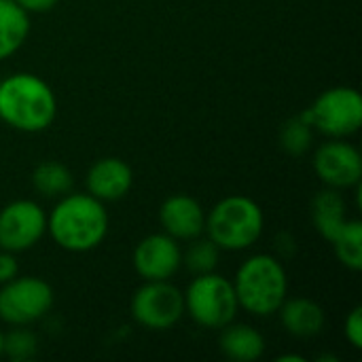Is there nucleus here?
I'll return each mask as SVG.
<instances>
[{
    "label": "nucleus",
    "instance_id": "10",
    "mask_svg": "<svg viewBox=\"0 0 362 362\" xmlns=\"http://www.w3.org/2000/svg\"><path fill=\"white\" fill-rule=\"evenodd\" d=\"M314 172L329 189L346 191L361 187L362 155L361 151L346 142V138H331L314 151Z\"/></svg>",
    "mask_w": 362,
    "mask_h": 362
},
{
    "label": "nucleus",
    "instance_id": "1",
    "mask_svg": "<svg viewBox=\"0 0 362 362\" xmlns=\"http://www.w3.org/2000/svg\"><path fill=\"white\" fill-rule=\"evenodd\" d=\"M108 212L89 193H66L47 214V233L68 252H89L108 235Z\"/></svg>",
    "mask_w": 362,
    "mask_h": 362
},
{
    "label": "nucleus",
    "instance_id": "20",
    "mask_svg": "<svg viewBox=\"0 0 362 362\" xmlns=\"http://www.w3.org/2000/svg\"><path fill=\"white\" fill-rule=\"evenodd\" d=\"M314 140V127L308 123V119L299 112L297 117L288 119L280 129V146L284 153L293 157H301L310 151Z\"/></svg>",
    "mask_w": 362,
    "mask_h": 362
},
{
    "label": "nucleus",
    "instance_id": "8",
    "mask_svg": "<svg viewBox=\"0 0 362 362\" xmlns=\"http://www.w3.org/2000/svg\"><path fill=\"white\" fill-rule=\"evenodd\" d=\"M132 318L148 331H168L185 316V295L170 280L142 282L132 295Z\"/></svg>",
    "mask_w": 362,
    "mask_h": 362
},
{
    "label": "nucleus",
    "instance_id": "17",
    "mask_svg": "<svg viewBox=\"0 0 362 362\" xmlns=\"http://www.w3.org/2000/svg\"><path fill=\"white\" fill-rule=\"evenodd\" d=\"M30 34V13L15 0H0V62L17 53Z\"/></svg>",
    "mask_w": 362,
    "mask_h": 362
},
{
    "label": "nucleus",
    "instance_id": "9",
    "mask_svg": "<svg viewBox=\"0 0 362 362\" xmlns=\"http://www.w3.org/2000/svg\"><path fill=\"white\" fill-rule=\"evenodd\" d=\"M47 233V214L34 199H15L0 210V250L25 252Z\"/></svg>",
    "mask_w": 362,
    "mask_h": 362
},
{
    "label": "nucleus",
    "instance_id": "2",
    "mask_svg": "<svg viewBox=\"0 0 362 362\" xmlns=\"http://www.w3.org/2000/svg\"><path fill=\"white\" fill-rule=\"evenodd\" d=\"M57 117V98L40 76L13 72L0 81V121L23 134L45 132Z\"/></svg>",
    "mask_w": 362,
    "mask_h": 362
},
{
    "label": "nucleus",
    "instance_id": "27",
    "mask_svg": "<svg viewBox=\"0 0 362 362\" xmlns=\"http://www.w3.org/2000/svg\"><path fill=\"white\" fill-rule=\"evenodd\" d=\"M2 339H4V331L0 329V358H2Z\"/></svg>",
    "mask_w": 362,
    "mask_h": 362
},
{
    "label": "nucleus",
    "instance_id": "12",
    "mask_svg": "<svg viewBox=\"0 0 362 362\" xmlns=\"http://www.w3.org/2000/svg\"><path fill=\"white\" fill-rule=\"evenodd\" d=\"M159 223L163 233L172 235L176 242H191L202 238L206 229V212L197 199L185 193L170 195L159 208Z\"/></svg>",
    "mask_w": 362,
    "mask_h": 362
},
{
    "label": "nucleus",
    "instance_id": "22",
    "mask_svg": "<svg viewBox=\"0 0 362 362\" xmlns=\"http://www.w3.org/2000/svg\"><path fill=\"white\" fill-rule=\"evenodd\" d=\"M38 352V337L28 327H13L4 333L2 339V356L13 362H25L34 358Z\"/></svg>",
    "mask_w": 362,
    "mask_h": 362
},
{
    "label": "nucleus",
    "instance_id": "14",
    "mask_svg": "<svg viewBox=\"0 0 362 362\" xmlns=\"http://www.w3.org/2000/svg\"><path fill=\"white\" fill-rule=\"evenodd\" d=\"M280 322L288 335L310 339L322 333L327 325V314L320 303L308 297H286L278 310Z\"/></svg>",
    "mask_w": 362,
    "mask_h": 362
},
{
    "label": "nucleus",
    "instance_id": "7",
    "mask_svg": "<svg viewBox=\"0 0 362 362\" xmlns=\"http://www.w3.org/2000/svg\"><path fill=\"white\" fill-rule=\"evenodd\" d=\"M55 295L47 280L36 276H15L0 284V320L8 327H30L53 308Z\"/></svg>",
    "mask_w": 362,
    "mask_h": 362
},
{
    "label": "nucleus",
    "instance_id": "3",
    "mask_svg": "<svg viewBox=\"0 0 362 362\" xmlns=\"http://www.w3.org/2000/svg\"><path fill=\"white\" fill-rule=\"evenodd\" d=\"M233 288L240 310L267 318L278 314L288 297V276L278 257L255 255L238 267Z\"/></svg>",
    "mask_w": 362,
    "mask_h": 362
},
{
    "label": "nucleus",
    "instance_id": "15",
    "mask_svg": "<svg viewBox=\"0 0 362 362\" xmlns=\"http://www.w3.org/2000/svg\"><path fill=\"white\" fill-rule=\"evenodd\" d=\"M218 348L229 361L255 362L265 352V337L255 327L229 322L221 331Z\"/></svg>",
    "mask_w": 362,
    "mask_h": 362
},
{
    "label": "nucleus",
    "instance_id": "18",
    "mask_svg": "<svg viewBox=\"0 0 362 362\" xmlns=\"http://www.w3.org/2000/svg\"><path fill=\"white\" fill-rule=\"evenodd\" d=\"M72 172L59 161H42L32 172V187L42 197H64L72 191Z\"/></svg>",
    "mask_w": 362,
    "mask_h": 362
},
{
    "label": "nucleus",
    "instance_id": "5",
    "mask_svg": "<svg viewBox=\"0 0 362 362\" xmlns=\"http://www.w3.org/2000/svg\"><path fill=\"white\" fill-rule=\"evenodd\" d=\"M185 314L193 318L195 325L204 329H223L235 320L240 310L233 282L216 272L199 274L187 286Z\"/></svg>",
    "mask_w": 362,
    "mask_h": 362
},
{
    "label": "nucleus",
    "instance_id": "26",
    "mask_svg": "<svg viewBox=\"0 0 362 362\" xmlns=\"http://www.w3.org/2000/svg\"><path fill=\"white\" fill-rule=\"evenodd\" d=\"M280 362H305L303 356H297V354H288V356H280Z\"/></svg>",
    "mask_w": 362,
    "mask_h": 362
},
{
    "label": "nucleus",
    "instance_id": "21",
    "mask_svg": "<svg viewBox=\"0 0 362 362\" xmlns=\"http://www.w3.org/2000/svg\"><path fill=\"white\" fill-rule=\"evenodd\" d=\"M218 257H221V248L208 238V240H191V246L187 248V252H182V265L193 272L195 276L199 274H210L216 269L218 265Z\"/></svg>",
    "mask_w": 362,
    "mask_h": 362
},
{
    "label": "nucleus",
    "instance_id": "13",
    "mask_svg": "<svg viewBox=\"0 0 362 362\" xmlns=\"http://www.w3.org/2000/svg\"><path fill=\"white\" fill-rule=\"evenodd\" d=\"M132 185H134V172L119 157L98 159L85 176L87 193L100 199L102 204L123 199L129 193Z\"/></svg>",
    "mask_w": 362,
    "mask_h": 362
},
{
    "label": "nucleus",
    "instance_id": "6",
    "mask_svg": "<svg viewBox=\"0 0 362 362\" xmlns=\"http://www.w3.org/2000/svg\"><path fill=\"white\" fill-rule=\"evenodd\" d=\"M301 115L320 134L329 138H348L361 129L362 95L354 87H331L325 89Z\"/></svg>",
    "mask_w": 362,
    "mask_h": 362
},
{
    "label": "nucleus",
    "instance_id": "25",
    "mask_svg": "<svg viewBox=\"0 0 362 362\" xmlns=\"http://www.w3.org/2000/svg\"><path fill=\"white\" fill-rule=\"evenodd\" d=\"M25 13H49L59 0H15Z\"/></svg>",
    "mask_w": 362,
    "mask_h": 362
},
{
    "label": "nucleus",
    "instance_id": "11",
    "mask_svg": "<svg viewBox=\"0 0 362 362\" xmlns=\"http://www.w3.org/2000/svg\"><path fill=\"white\" fill-rule=\"evenodd\" d=\"M136 274L142 282L172 280L182 267V250L168 233H151L138 242L132 257Z\"/></svg>",
    "mask_w": 362,
    "mask_h": 362
},
{
    "label": "nucleus",
    "instance_id": "16",
    "mask_svg": "<svg viewBox=\"0 0 362 362\" xmlns=\"http://www.w3.org/2000/svg\"><path fill=\"white\" fill-rule=\"evenodd\" d=\"M346 199L341 195V191L337 189H322L320 193L314 195L312 199V223L316 227V231L331 242L339 229L346 225L348 216H346Z\"/></svg>",
    "mask_w": 362,
    "mask_h": 362
},
{
    "label": "nucleus",
    "instance_id": "4",
    "mask_svg": "<svg viewBox=\"0 0 362 362\" xmlns=\"http://www.w3.org/2000/svg\"><path fill=\"white\" fill-rule=\"evenodd\" d=\"M265 227L261 206L246 195L223 197L208 214L206 229L208 238L227 252H240L255 246Z\"/></svg>",
    "mask_w": 362,
    "mask_h": 362
},
{
    "label": "nucleus",
    "instance_id": "19",
    "mask_svg": "<svg viewBox=\"0 0 362 362\" xmlns=\"http://www.w3.org/2000/svg\"><path fill=\"white\" fill-rule=\"evenodd\" d=\"M337 261L348 267L350 272L362 269V223L361 221H346L339 233L331 240Z\"/></svg>",
    "mask_w": 362,
    "mask_h": 362
},
{
    "label": "nucleus",
    "instance_id": "24",
    "mask_svg": "<svg viewBox=\"0 0 362 362\" xmlns=\"http://www.w3.org/2000/svg\"><path fill=\"white\" fill-rule=\"evenodd\" d=\"M15 276H19V263L15 259V252L0 250V284L13 280Z\"/></svg>",
    "mask_w": 362,
    "mask_h": 362
},
{
    "label": "nucleus",
    "instance_id": "23",
    "mask_svg": "<svg viewBox=\"0 0 362 362\" xmlns=\"http://www.w3.org/2000/svg\"><path fill=\"white\" fill-rule=\"evenodd\" d=\"M344 333H346L348 344H350L354 350H361L362 348V308L361 305H356V308L348 314V318H346V322H344Z\"/></svg>",
    "mask_w": 362,
    "mask_h": 362
}]
</instances>
